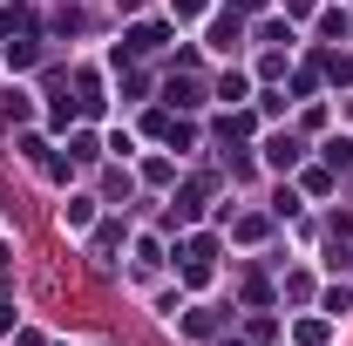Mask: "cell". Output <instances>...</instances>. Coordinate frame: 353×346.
Instances as JSON below:
<instances>
[{"mask_svg": "<svg viewBox=\"0 0 353 346\" xmlns=\"http://www.w3.org/2000/svg\"><path fill=\"white\" fill-rule=\"evenodd\" d=\"M211 48H224V54H231V48H238V21H218V28H211Z\"/></svg>", "mask_w": 353, "mask_h": 346, "instance_id": "cell-4", "label": "cell"}, {"mask_svg": "<svg viewBox=\"0 0 353 346\" xmlns=\"http://www.w3.org/2000/svg\"><path fill=\"white\" fill-rule=\"evenodd\" d=\"M176 14H183V21H190V14H204V0H176Z\"/></svg>", "mask_w": 353, "mask_h": 346, "instance_id": "cell-5", "label": "cell"}, {"mask_svg": "<svg viewBox=\"0 0 353 346\" xmlns=\"http://www.w3.org/2000/svg\"><path fill=\"white\" fill-rule=\"evenodd\" d=\"M163 41H170V34H163L157 21H143V28H130V34H123V48H116V61H136V54H157Z\"/></svg>", "mask_w": 353, "mask_h": 346, "instance_id": "cell-1", "label": "cell"}, {"mask_svg": "<svg viewBox=\"0 0 353 346\" xmlns=\"http://www.w3.org/2000/svg\"><path fill=\"white\" fill-rule=\"evenodd\" d=\"M163 95H170L176 109H197V82H170V88H163Z\"/></svg>", "mask_w": 353, "mask_h": 346, "instance_id": "cell-3", "label": "cell"}, {"mask_svg": "<svg viewBox=\"0 0 353 346\" xmlns=\"http://www.w3.org/2000/svg\"><path fill=\"white\" fill-rule=\"evenodd\" d=\"M265 163H272V170H292V163H299V143H292V136H272V143H265Z\"/></svg>", "mask_w": 353, "mask_h": 346, "instance_id": "cell-2", "label": "cell"}]
</instances>
